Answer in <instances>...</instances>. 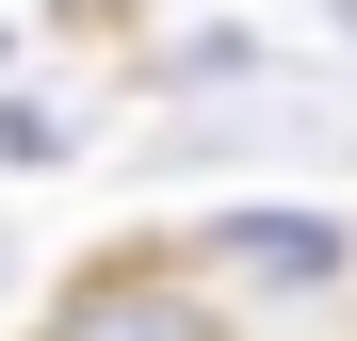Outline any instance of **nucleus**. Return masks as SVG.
Masks as SVG:
<instances>
[{"label": "nucleus", "mask_w": 357, "mask_h": 341, "mask_svg": "<svg viewBox=\"0 0 357 341\" xmlns=\"http://www.w3.org/2000/svg\"><path fill=\"white\" fill-rule=\"evenodd\" d=\"M227 260L276 276V293H309V276H341V227H325V211H244V227H227Z\"/></svg>", "instance_id": "obj_2"}, {"label": "nucleus", "mask_w": 357, "mask_h": 341, "mask_svg": "<svg viewBox=\"0 0 357 341\" xmlns=\"http://www.w3.org/2000/svg\"><path fill=\"white\" fill-rule=\"evenodd\" d=\"M49 341H211L195 293H162V276H98V293H66V325Z\"/></svg>", "instance_id": "obj_1"}]
</instances>
